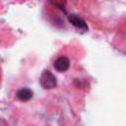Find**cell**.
<instances>
[{"label": "cell", "instance_id": "obj_1", "mask_svg": "<svg viewBox=\"0 0 126 126\" xmlns=\"http://www.w3.org/2000/svg\"><path fill=\"white\" fill-rule=\"evenodd\" d=\"M40 85L42 86L43 89L50 90L56 87L57 80L49 70H44L40 76Z\"/></svg>", "mask_w": 126, "mask_h": 126}, {"label": "cell", "instance_id": "obj_2", "mask_svg": "<svg viewBox=\"0 0 126 126\" xmlns=\"http://www.w3.org/2000/svg\"><path fill=\"white\" fill-rule=\"evenodd\" d=\"M68 20H69V22L73 26H75L79 30H82V31L88 30V26H87L86 22L82 18H80L78 15H76V14H70L68 16Z\"/></svg>", "mask_w": 126, "mask_h": 126}, {"label": "cell", "instance_id": "obj_5", "mask_svg": "<svg viewBox=\"0 0 126 126\" xmlns=\"http://www.w3.org/2000/svg\"><path fill=\"white\" fill-rule=\"evenodd\" d=\"M52 5H54L55 7L61 9L64 11V7H65V4H66V0H48Z\"/></svg>", "mask_w": 126, "mask_h": 126}, {"label": "cell", "instance_id": "obj_3", "mask_svg": "<svg viewBox=\"0 0 126 126\" xmlns=\"http://www.w3.org/2000/svg\"><path fill=\"white\" fill-rule=\"evenodd\" d=\"M70 65V61L66 56H60L58 57L55 61H54V68L58 71V72H65L66 70H68Z\"/></svg>", "mask_w": 126, "mask_h": 126}, {"label": "cell", "instance_id": "obj_4", "mask_svg": "<svg viewBox=\"0 0 126 126\" xmlns=\"http://www.w3.org/2000/svg\"><path fill=\"white\" fill-rule=\"evenodd\" d=\"M16 96L22 101H28L32 97V92L28 88H22L17 91Z\"/></svg>", "mask_w": 126, "mask_h": 126}]
</instances>
